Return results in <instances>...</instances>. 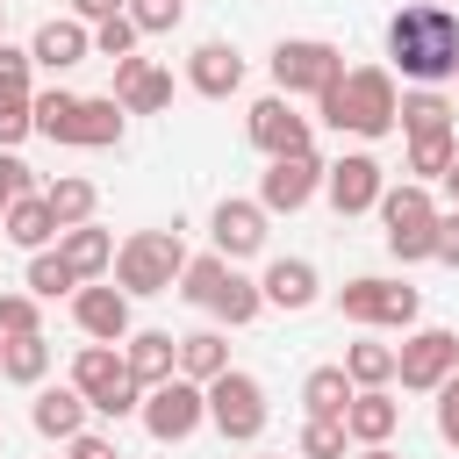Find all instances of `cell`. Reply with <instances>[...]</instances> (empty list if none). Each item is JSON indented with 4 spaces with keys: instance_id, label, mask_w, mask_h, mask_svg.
Instances as JSON below:
<instances>
[{
    "instance_id": "1",
    "label": "cell",
    "mask_w": 459,
    "mask_h": 459,
    "mask_svg": "<svg viewBox=\"0 0 459 459\" xmlns=\"http://www.w3.org/2000/svg\"><path fill=\"white\" fill-rule=\"evenodd\" d=\"M387 65L409 86L459 79V7L452 0H409L387 14Z\"/></svg>"
},
{
    "instance_id": "2",
    "label": "cell",
    "mask_w": 459,
    "mask_h": 459,
    "mask_svg": "<svg viewBox=\"0 0 459 459\" xmlns=\"http://www.w3.org/2000/svg\"><path fill=\"white\" fill-rule=\"evenodd\" d=\"M316 115L337 129V136H394L402 129V93H394V72L387 65H344V79H330L316 93Z\"/></svg>"
},
{
    "instance_id": "3",
    "label": "cell",
    "mask_w": 459,
    "mask_h": 459,
    "mask_svg": "<svg viewBox=\"0 0 459 459\" xmlns=\"http://www.w3.org/2000/svg\"><path fill=\"white\" fill-rule=\"evenodd\" d=\"M186 237H179V222L172 230H129L122 244H115V287L129 294V301H151V294H172L179 287V273H186Z\"/></svg>"
},
{
    "instance_id": "4",
    "label": "cell",
    "mask_w": 459,
    "mask_h": 459,
    "mask_svg": "<svg viewBox=\"0 0 459 459\" xmlns=\"http://www.w3.org/2000/svg\"><path fill=\"white\" fill-rule=\"evenodd\" d=\"M380 230H387V251L402 258V265H423V258H437V194L423 186V179H402V186H387L380 194Z\"/></svg>"
},
{
    "instance_id": "5",
    "label": "cell",
    "mask_w": 459,
    "mask_h": 459,
    "mask_svg": "<svg viewBox=\"0 0 459 459\" xmlns=\"http://www.w3.org/2000/svg\"><path fill=\"white\" fill-rule=\"evenodd\" d=\"M72 387L93 402V416H115V423L143 409V387H136L122 344H79V351H72Z\"/></svg>"
},
{
    "instance_id": "6",
    "label": "cell",
    "mask_w": 459,
    "mask_h": 459,
    "mask_svg": "<svg viewBox=\"0 0 459 459\" xmlns=\"http://www.w3.org/2000/svg\"><path fill=\"white\" fill-rule=\"evenodd\" d=\"M416 308L423 294L409 280H380V273H359L337 287V316L359 323V330H416Z\"/></svg>"
},
{
    "instance_id": "7",
    "label": "cell",
    "mask_w": 459,
    "mask_h": 459,
    "mask_svg": "<svg viewBox=\"0 0 459 459\" xmlns=\"http://www.w3.org/2000/svg\"><path fill=\"white\" fill-rule=\"evenodd\" d=\"M265 380L258 373H244V366H230V373H215L208 380V423L222 430V445H258L265 437Z\"/></svg>"
},
{
    "instance_id": "8",
    "label": "cell",
    "mask_w": 459,
    "mask_h": 459,
    "mask_svg": "<svg viewBox=\"0 0 459 459\" xmlns=\"http://www.w3.org/2000/svg\"><path fill=\"white\" fill-rule=\"evenodd\" d=\"M273 93H287V100H316L330 79H344V50L337 43H323V36H280L273 43Z\"/></svg>"
},
{
    "instance_id": "9",
    "label": "cell",
    "mask_w": 459,
    "mask_h": 459,
    "mask_svg": "<svg viewBox=\"0 0 459 459\" xmlns=\"http://www.w3.org/2000/svg\"><path fill=\"white\" fill-rule=\"evenodd\" d=\"M452 373H459V330H445V323H416V330L394 344V380H402L409 394H437Z\"/></svg>"
},
{
    "instance_id": "10",
    "label": "cell",
    "mask_w": 459,
    "mask_h": 459,
    "mask_svg": "<svg viewBox=\"0 0 459 459\" xmlns=\"http://www.w3.org/2000/svg\"><path fill=\"white\" fill-rule=\"evenodd\" d=\"M143 430L158 437V445H186L201 423H208V387L201 380H186V373H172V380H158L151 394H143Z\"/></svg>"
},
{
    "instance_id": "11",
    "label": "cell",
    "mask_w": 459,
    "mask_h": 459,
    "mask_svg": "<svg viewBox=\"0 0 459 459\" xmlns=\"http://www.w3.org/2000/svg\"><path fill=\"white\" fill-rule=\"evenodd\" d=\"M323 158L316 151H294V158H265V172H258V201H265V215H301L316 194H323Z\"/></svg>"
},
{
    "instance_id": "12",
    "label": "cell",
    "mask_w": 459,
    "mask_h": 459,
    "mask_svg": "<svg viewBox=\"0 0 459 459\" xmlns=\"http://www.w3.org/2000/svg\"><path fill=\"white\" fill-rule=\"evenodd\" d=\"M244 136H251L265 158L316 151V122H308V115H294V100H287V93H265V100H251V115H244Z\"/></svg>"
},
{
    "instance_id": "13",
    "label": "cell",
    "mask_w": 459,
    "mask_h": 459,
    "mask_svg": "<svg viewBox=\"0 0 459 459\" xmlns=\"http://www.w3.org/2000/svg\"><path fill=\"white\" fill-rule=\"evenodd\" d=\"M380 194H387V172H380L373 151H344V158L323 172V201H330L337 215H373Z\"/></svg>"
},
{
    "instance_id": "14",
    "label": "cell",
    "mask_w": 459,
    "mask_h": 459,
    "mask_svg": "<svg viewBox=\"0 0 459 459\" xmlns=\"http://www.w3.org/2000/svg\"><path fill=\"white\" fill-rule=\"evenodd\" d=\"M208 237H215V251H222V258H258V251H265V237H273V215H265V201L222 194V201H215V215H208Z\"/></svg>"
},
{
    "instance_id": "15",
    "label": "cell",
    "mask_w": 459,
    "mask_h": 459,
    "mask_svg": "<svg viewBox=\"0 0 459 459\" xmlns=\"http://www.w3.org/2000/svg\"><path fill=\"white\" fill-rule=\"evenodd\" d=\"M72 323L93 337V344H122L136 323H129V294L115 287V280H86L79 294H72Z\"/></svg>"
},
{
    "instance_id": "16",
    "label": "cell",
    "mask_w": 459,
    "mask_h": 459,
    "mask_svg": "<svg viewBox=\"0 0 459 459\" xmlns=\"http://www.w3.org/2000/svg\"><path fill=\"white\" fill-rule=\"evenodd\" d=\"M29 57H36V72H72V65H86V57H93V22L50 14V22L29 36Z\"/></svg>"
},
{
    "instance_id": "17",
    "label": "cell",
    "mask_w": 459,
    "mask_h": 459,
    "mask_svg": "<svg viewBox=\"0 0 459 459\" xmlns=\"http://www.w3.org/2000/svg\"><path fill=\"white\" fill-rule=\"evenodd\" d=\"M186 86H194L201 100H230V93L244 86V50L222 43V36L194 43V57H186Z\"/></svg>"
},
{
    "instance_id": "18",
    "label": "cell",
    "mask_w": 459,
    "mask_h": 459,
    "mask_svg": "<svg viewBox=\"0 0 459 459\" xmlns=\"http://www.w3.org/2000/svg\"><path fill=\"white\" fill-rule=\"evenodd\" d=\"M115 100H122L129 115H165V108H172V72L129 50V57H115Z\"/></svg>"
},
{
    "instance_id": "19",
    "label": "cell",
    "mask_w": 459,
    "mask_h": 459,
    "mask_svg": "<svg viewBox=\"0 0 459 459\" xmlns=\"http://www.w3.org/2000/svg\"><path fill=\"white\" fill-rule=\"evenodd\" d=\"M258 294H265V308L301 316V308H316V301H323V280H316V265H308V258H273V265L258 273Z\"/></svg>"
},
{
    "instance_id": "20",
    "label": "cell",
    "mask_w": 459,
    "mask_h": 459,
    "mask_svg": "<svg viewBox=\"0 0 459 459\" xmlns=\"http://www.w3.org/2000/svg\"><path fill=\"white\" fill-rule=\"evenodd\" d=\"M122 129H129V108L115 100V93H79V115H72V151H108V143H122Z\"/></svg>"
},
{
    "instance_id": "21",
    "label": "cell",
    "mask_w": 459,
    "mask_h": 459,
    "mask_svg": "<svg viewBox=\"0 0 459 459\" xmlns=\"http://www.w3.org/2000/svg\"><path fill=\"white\" fill-rule=\"evenodd\" d=\"M86 416H93V402L65 380V387H36V402H29V423L43 430V437H57V445H72L79 430H86Z\"/></svg>"
},
{
    "instance_id": "22",
    "label": "cell",
    "mask_w": 459,
    "mask_h": 459,
    "mask_svg": "<svg viewBox=\"0 0 459 459\" xmlns=\"http://www.w3.org/2000/svg\"><path fill=\"white\" fill-rule=\"evenodd\" d=\"M122 359H129L136 387L151 394L158 380H172V373H179V337H172V330H129V337H122Z\"/></svg>"
},
{
    "instance_id": "23",
    "label": "cell",
    "mask_w": 459,
    "mask_h": 459,
    "mask_svg": "<svg viewBox=\"0 0 459 459\" xmlns=\"http://www.w3.org/2000/svg\"><path fill=\"white\" fill-rule=\"evenodd\" d=\"M344 430H351V445H387L402 430V402L387 387H359L351 409H344Z\"/></svg>"
},
{
    "instance_id": "24",
    "label": "cell",
    "mask_w": 459,
    "mask_h": 459,
    "mask_svg": "<svg viewBox=\"0 0 459 459\" xmlns=\"http://www.w3.org/2000/svg\"><path fill=\"white\" fill-rule=\"evenodd\" d=\"M0 237H7V244H22V251H50V244H57V215H50V201H43V194H22V201H7V215H0Z\"/></svg>"
},
{
    "instance_id": "25",
    "label": "cell",
    "mask_w": 459,
    "mask_h": 459,
    "mask_svg": "<svg viewBox=\"0 0 459 459\" xmlns=\"http://www.w3.org/2000/svg\"><path fill=\"white\" fill-rule=\"evenodd\" d=\"M57 251L72 258V273H79V280H108V273H115V237H108L100 222L65 230V237H57Z\"/></svg>"
},
{
    "instance_id": "26",
    "label": "cell",
    "mask_w": 459,
    "mask_h": 459,
    "mask_svg": "<svg viewBox=\"0 0 459 459\" xmlns=\"http://www.w3.org/2000/svg\"><path fill=\"white\" fill-rule=\"evenodd\" d=\"M43 201H50V215H57V237H65V230H79V222H93V208H100V186H93V179H79V172H57V179L43 186Z\"/></svg>"
},
{
    "instance_id": "27",
    "label": "cell",
    "mask_w": 459,
    "mask_h": 459,
    "mask_svg": "<svg viewBox=\"0 0 459 459\" xmlns=\"http://www.w3.org/2000/svg\"><path fill=\"white\" fill-rule=\"evenodd\" d=\"M43 373H50V337H43V330H29V337H0V380H14V387H43Z\"/></svg>"
},
{
    "instance_id": "28",
    "label": "cell",
    "mask_w": 459,
    "mask_h": 459,
    "mask_svg": "<svg viewBox=\"0 0 459 459\" xmlns=\"http://www.w3.org/2000/svg\"><path fill=\"white\" fill-rule=\"evenodd\" d=\"M179 373L201 380V387H208L215 373H230V337H222V330H186V337H179Z\"/></svg>"
},
{
    "instance_id": "29",
    "label": "cell",
    "mask_w": 459,
    "mask_h": 459,
    "mask_svg": "<svg viewBox=\"0 0 459 459\" xmlns=\"http://www.w3.org/2000/svg\"><path fill=\"white\" fill-rule=\"evenodd\" d=\"M258 308H265V294H258V280H244V273L230 265V280L215 287V301H208V316H215V323H230V330H244V323H258Z\"/></svg>"
},
{
    "instance_id": "30",
    "label": "cell",
    "mask_w": 459,
    "mask_h": 459,
    "mask_svg": "<svg viewBox=\"0 0 459 459\" xmlns=\"http://www.w3.org/2000/svg\"><path fill=\"white\" fill-rule=\"evenodd\" d=\"M351 394H359V387H351L344 366H316V373L301 380V409H308V416H344Z\"/></svg>"
},
{
    "instance_id": "31",
    "label": "cell",
    "mask_w": 459,
    "mask_h": 459,
    "mask_svg": "<svg viewBox=\"0 0 459 459\" xmlns=\"http://www.w3.org/2000/svg\"><path fill=\"white\" fill-rule=\"evenodd\" d=\"M459 158V129H430V136H409V179H445Z\"/></svg>"
},
{
    "instance_id": "32",
    "label": "cell",
    "mask_w": 459,
    "mask_h": 459,
    "mask_svg": "<svg viewBox=\"0 0 459 459\" xmlns=\"http://www.w3.org/2000/svg\"><path fill=\"white\" fill-rule=\"evenodd\" d=\"M22 287H29L36 301H57V294H79L86 280L72 273V258H65V251H29V280H22Z\"/></svg>"
},
{
    "instance_id": "33",
    "label": "cell",
    "mask_w": 459,
    "mask_h": 459,
    "mask_svg": "<svg viewBox=\"0 0 459 459\" xmlns=\"http://www.w3.org/2000/svg\"><path fill=\"white\" fill-rule=\"evenodd\" d=\"M230 265H237V258H222V251H194L172 294H179V301H194V308H208V301H215V287L230 280Z\"/></svg>"
},
{
    "instance_id": "34",
    "label": "cell",
    "mask_w": 459,
    "mask_h": 459,
    "mask_svg": "<svg viewBox=\"0 0 459 459\" xmlns=\"http://www.w3.org/2000/svg\"><path fill=\"white\" fill-rule=\"evenodd\" d=\"M430 129H452V100L437 86H409L402 93V136H430Z\"/></svg>"
},
{
    "instance_id": "35",
    "label": "cell",
    "mask_w": 459,
    "mask_h": 459,
    "mask_svg": "<svg viewBox=\"0 0 459 459\" xmlns=\"http://www.w3.org/2000/svg\"><path fill=\"white\" fill-rule=\"evenodd\" d=\"M344 373H351V387H387V380H394V344L359 337V344L344 351Z\"/></svg>"
},
{
    "instance_id": "36",
    "label": "cell",
    "mask_w": 459,
    "mask_h": 459,
    "mask_svg": "<svg viewBox=\"0 0 459 459\" xmlns=\"http://www.w3.org/2000/svg\"><path fill=\"white\" fill-rule=\"evenodd\" d=\"M294 445H301V459H344V445H351V430H344V416H308Z\"/></svg>"
},
{
    "instance_id": "37",
    "label": "cell",
    "mask_w": 459,
    "mask_h": 459,
    "mask_svg": "<svg viewBox=\"0 0 459 459\" xmlns=\"http://www.w3.org/2000/svg\"><path fill=\"white\" fill-rule=\"evenodd\" d=\"M72 115H79V93H65V86H50V93H36V136H50V143H65V136H72Z\"/></svg>"
},
{
    "instance_id": "38",
    "label": "cell",
    "mask_w": 459,
    "mask_h": 459,
    "mask_svg": "<svg viewBox=\"0 0 459 459\" xmlns=\"http://www.w3.org/2000/svg\"><path fill=\"white\" fill-rule=\"evenodd\" d=\"M36 136V93H0V151H22Z\"/></svg>"
},
{
    "instance_id": "39",
    "label": "cell",
    "mask_w": 459,
    "mask_h": 459,
    "mask_svg": "<svg viewBox=\"0 0 459 459\" xmlns=\"http://www.w3.org/2000/svg\"><path fill=\"white\" fill-rule=\"evenodd\" d=\"M136 43H143V29L129 22V7H122V14H108V22H93V57H108V65H115V57H129Z\"/></svg>"
},
{
    "instance_id": "40",
    "label": "cell",
    "mask_w": 459,
    "mask_h": 459,
    "mask_svg": "<svg viewBox=\"0 0 459 459\" xmlns=\"http://www.w3.org/2000/svg\"><path fill=\"white\" fill-rule=\"evenodd\" d=\"M43 330V301L36 294H0V337H29Z\"/></svg>"
},
{
    "instance_id": "41",
    "label": "cell",
    "mask_w": 459,
    "mask_h": 459,
    "mask_svg": "<svg viewBox=\"0 0 459 459\" xmlns=\"http://www.w3.org/2000/svg\"><path fill=\"white\" fill-rule=\"evenodd\" d=\"M129 22H136L143 36H165V29L186 22V0H129Z\"/></svg>"
},
{
    "instance_id": "42",
    "label": "cell",
    "mask_w": 459,
    "mask_h": 459,
    "mask_svg": "<svg viewBox=\"0 0 459 459\" xmlns=\"http://www.w3.org/2000/svg\"><path fill=\"white\" fill-rule=\"evenodd\" d=\"M29 79H36V57L14 50V43H0V93H36Z\"/></svg>"
},
{
    "instance_id": "43",
    "label": "cell",
    "mask_w": 459,
    "mask_h": 459,
    "mask_svg": "<svg viewBox=\"0 0 459 459\" xmlns=\"http://www.w3.org/2000/svg\"><path fill=\"white\" fill-rule=\"evenodd\" d=\"M430 402H437V437H445V445L459 452V373H452V380H445V387H437Z\"/></svg>"
},
{
    "instance_id": "44",
    "label": "cell",
    "mask_w": 459,
    "mask_h": 459,
    "mask_svg": "<svg viewBox=\"0 0 459 459\" xmlns=\"http://www.w3.org/2000/svg\"><path fill=\"white\" fill-rule=\"evenodd\" d=\"M437 265H452V273H459V208H445V215H437Z\"/></svg>"
},
{
    "instance_id": "45",
    "label": "cell",
    "mask_w": 459,
    "mask_h": 459,
    "mask_svg": "<svg viewBox=\"0 0 459 459\" xmlns=\"http://www.w3.org/2000/svg\"><path fill=\"white\" fill-rule=\"evenodd\" d=\"M65 452H72V459H122V445H115V437H100V430H79Z\"/></svg>"
},
{
    "instance_id": "46",
    "label": "cell",
    "mask_w": 459,
    "mask_h": 459,
    "mask_svg": "<svg viewBox=\"0 0 459 459\" xmlns=\"http://www.w3.org/2000/svg\"><path fill=\"white\" fill-rule=\"evenodd\" d=\"M122 7H129V0H72L79 22H108V14H122Z\"/></svg>"
},
{
    "instance_id": "47",
    "label": "cell",
    "mask_w": 459,
    "mask_h": 459,
    "mask_svg": "<svg viewBox=\"0 0 459 459\" xmlns=\"http://www.w3.org/2000/svg\"><path fill=\"white\" fill-rule=\"evenodd\" d=\"M437 186H445V201H452V208H459V158H452V172H445V179H437Z\"/></svg>"
},
{
    "instance_id": "48",
    "label": "cell",
    "mask_w": 459,
    "mask_h": 459,
    "mask_svg": "<svg viewBox=\"0 0 459 459\" xmlns=\"http://www.w3.org/2000/svg\"><path fill=\"white\" fill-rule=\"evenodd\" d=\"M351 459H402V452H394V445H359Z\"/></svg>"
},
{
    "instance_id": "49",
    "label": "cell",
    "mask_w": 459,
    "mask_h": 459,
    "mask_svg": "<svg viewBox=\"0 0 459 459\" xmlns=\"http://www.w3.org/2000/svg\"><path fill=\"white\" fill-rule=\"evenodd\" d=\"M7 201H22V194H14V186H7V179H0V215H7Z\"/></svg>"
},
{
    "instance_id": "50",
    "label": "cell",
    "mask_w": 459,
    "mask_h": 459,
    "mask_svg": "<svg viewBox=\"0 0 459 459\" xmlns=\"http://www.w3.org/2000/svg\"><path fill=\"white\" fill-rule=\"evenodd\" d=\"M0 43H7V0H0Z\"/></svg>"
},
{
    "instance_id": "51",
    "label": "cell",
    "mask_w": 459,
    "mask_h": 459,
    "mask_svg": "<svg viewBox=\"0 0 459 459\" xmlns=\"http://www.w3.org/2000/svg\"><path fill=\"white\" fill-rule=\"evenodd\" d=\"M251 459H273V452H251Z\"/></svg>"
}]
</instances>
